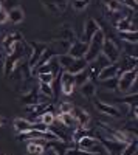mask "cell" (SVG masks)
Segmentation results:
<instances>
[{
    "mask_svg": "<svg viewBox=\"0 0 138 155\" xmlns=\"http://www.w3.org/2000/svg\"><path fill=\"white\" fill-rule=\"evenodd\" d=\"M30 45L22 41V42H16L14 47H12V50L9 51V53H6V56L3 58L5 59V64H3V76L8 78L11 74V71L14 70L16 64L19 61H22V58H25L28 53H30Z\"/></svg>",
    "mask_w": 138,
    "mask_h": 155,
    "instance_id": "1",
    "label": "cell"
},
{
    "mask_svg": "<svg viewBox=\"0 0 138 155\" xmlns=\"http://www.w3.org/2000/svg\"><path fill=\"white\" fill-rule=\"evenodd\" d=\"M104 39H106V36H104V30L103 28H99L93 34V37L90 39L89 48H87L85 54H84V59L89 62V64L93 62L99 54H101V48H103V44H104Z\"/></svg>",
    "mask_w": 138,
    "mask_h": 155,
    "instance_id": "2",
    "label": "cell"
},
{
    "mask_svg": "<svg viewBox=\"0 0 138 155\" xmlns=\"http://www.w3.org/2000/svg\"><path fill=\"white\" fill-rule=\"evenodd\" d=\"M101 54L110 62H118L120 56H121V48L118 45V41L115 36H106L104 39V44H103V48H101Z\"/></svg>",
    "mask_w": 138,
    "mask_h": 155,
    "instance_id": "3",
    "label": "cell"
},
{
    "mask_svg": "<svg viewBox=\"0 0 138 155\" xmlns=\"http://www.w3.org/2000/svg\"><path fill=\"white\" fill-rule=\"evenodd\" d=\"M96 140L103 144V147L107 150L109 155H121L124 146H126V143H121V141L112 140V138L106 137L103 132H99V130L96 132Z\"/></svg>",
    "mask_w": 138,
    "mask_h": 155,
    "instance_id": "4",
    "label": "cell"
},
{
    "mask_svg": "<svg viewBox=\"0 0 138 155\" xmlns=\"http://www.w3.org/2000/svg\"><path fill=\"white\" fill-rule=\"evenodd\" d=\"M136 74H138L136 68L118 73V92L120 93H127L129 90L132 88V85L136 81Z\"/></svg>",
    "mask_w": 138,
    "mask_h": 155,
    "instance_id": "5",
    "label": "cell"
},
{
    "mask_svg": "<svg viewBox=\"0 0 138 155\" xmlns=\"http://www.w3.org/2000/svg\"><path fill=\"white\" fill-rule=\"evenodd\" d=\"M76 147L85 150V152H92V153H99V155H103L106 152V149L103 147V144L99 143V141L90 135H87V137H82L79 141H78V144Z\"/></svg>",
    "mask_w": 138,
    "mask_h": 155,
    "instance_id": "6",
    "label": "cell"
},
{
    "mask_svg": "<svg viewBox=\"0 0 138 155\" xmlns=\"http://www.w3.org/2000/svg\"><path fill=\"white\" fill-rule=\"evenodd\" d=\"M48 101H50V98L41 95L37 87H33L27 93H22L19 98V102L23 106H34V104H41V102H48Z\"/></svg>",
    "mask_w": 138,
    "mask_h": 155,
    "instance_id": "7",
    "label": "cell"
},
{
    "mask_svg": "<svg viewBox=\"0 0 138 155\" xmlns=\"http://www.w3.org/2000/svg\"><path fill=\"white\" fill-rule=\"evenodd\" d=\"M30 47L33 48V54H31V58L28 59V65H30V68L33 70L34 65L37 64V61L41 59L42 53L48 48V44H45V42H37V41H31V42H30Z\"/></svg>",
    "mask_w": 138,
    "mask_h": 155,
    "instance_id": "8",
    "label": "cell"
},
{
    "mask_svg": "<svg viewBox=\"0 0 138 155\" xmlns=\"http://www.w3.org/2000/svg\"><path fill=\"white\" fill-rule=\"evenodd\" d=\"M41 2L48 12H51V14H61V12H64L67 9L70 0H41Z\"/></svg>",
    "mask_w": 138,
    "mask_h": 155,
    "instance_id": "9",
    "label": "cell"
},
{
    "mask_svg": "<svg viewBox=\"0 0 138 155\" xmlns=\"http://www.w3.org/2000/svg\"><path fill=\"white\" fill-rule=\"evenodd\" d=\"M93 102H95V107L98 109L99 113L113 116V118H120L121 116V110L118 107L112 106V104H106V102H103L101 99H98V98H93Z\"/></svg>",
    "mask_w": 138,
    "mask_h": 155,
    "instance_id": "10",
    "label": "cell"
},
{
    "mask_svg": "<svg viewBox=\"0 0 138 155\" xmlns=\"http://www.w3.org/2000/svg\"><path fill=\"white\" fill-rule=\"evenodd\" d=\"M73 116L76 118V123H78V127H82V129H90V123H92V116L89 115V112L82 110L81 107H73L71 110Z\"/></svg>",
    "mask_w": 138,
    "mask_h": 155,
    "instance_id": "11",
    "label": "cell"
},
{
    "mask_svg": "<svg viewBox=\"0 0 138 155\" xmlns=\"http://www.w3.org/2000/svg\"><path fill=\"white\" fill-rule=\"evenodd\" d=\"M59 79H61V90H62V93L70 96L73 93V90H74V78H73V74H70V73L62 70Z\"/></svg>",
    "mask_w": 138,
    "mask_h": 155,
    "instance_id": "12",
    "label": "cell"
},
{
    "mask_svg": "<svg viewBox=\"0 0 138 155\" xmlns=\"http://www.w3.org/2000/svg\"><path fill=\"white\" fill-rule=\"evenodd\" d=\"M87 48H89V42H84V41H74V42L70 45V48H68V51H67V54L73 56L74 59H79V58H84Z\"/></svg>",
    "mask_w": 138,
    "mask_h": 155,
    "instance_id": "13",
    "label": "cell"
},
{
    "mask_svg": "<svg viewBox=\"0 0 138 155\" xmlns=\"http://www.w3.org/2000/svg\"><path fill=\"white\" fill-rule=\"evenodd\" d=\"M22 41H25L23 39V36L20 34V33H9V34H6L3 39H2V45H3V50L6 51V53H9V51L12 50V47H14V44L16 42H22Z\"/></svg>",
    "mask_w": 138,
    "mask_h": 155,
    "instance_id": "14",
    "label": "cell"
},
{
    "mask_svg": "<svg viewBox=\"0 0 138 155\" xmlns=\"http://www.w3.org/2000/svg\"><path fill=\"white\" fill-rule=\"evenodd\" d=\"M120 71V64L118 62H113V64H109L106 65L98 74V81H104V79H109V78H115ZM118 78V76H117Z\"/></svg>",
    "mask_w": 138,
    "mask_h": 155,
    "instance_id": "15",
    "label": "cell"
},
{
    "mask_svg": "<svg viewBox=\"0 0 138 155\" xmlns=\"http://www.w3.org/2000/svg\"><path fill=\"white\" fill-rule=\"evenodd\" d=\"M56 39H59V41H68L70 44H73L74 41H78L76 34H74V31H73V28L70 27V25H62L58 36H56Z\"/></svg>",
    "mask_w": 138,
    "mask_h": 155,
    "instance_id": "16",
    "label": "cell"
},
{
    "mask_svg": "<svg viewBox=\"0 0 138 155\" xmlns=\"http://www.w3.org/2000/svg\"><path fill=\"white\" fill-rule=\"evenodd\" d=\"M99 30V23L95 19H89L84 25V42H90L93 34Z\"/></svg>",
    "mask_w": 138,
    "mask_h": 155,
    "instance_id": "17",
    "label": "cell"
},
{
    "mask_svg": "<svg viewBox=\"0 0 138 155\" xmlns=\"http://www.w3.org/2000/svg\"><path fill=\"white\" fill-rule=\"evenodd\" d=\"M79 93H81L84 98H87V99H93V98L96 96V85H95V82L87 81L85 84H82V85L79 87Z\"/></svg>",
    "mask_w": 138,
    "mask_h": 155,
    "instance_id": "18",
    "label": "cell"
},
{
    "mask_svg": "<svg viewBox=\"0 0 138 155\" xmlns=\"http://www.w3.org/2000/svg\"><path fill=\"white\" fill-rule=\"evenodd\" d=\"M115 28L118 31H136V25L130 22V19L127 16L121 17L120 20L115 22Z\"/></svg>",
    "mask_w": 138,
    "mask_h": 155,
    "instance_id": "19",
    "label": "cell"
},
{
    "mask_svg": "<svg viewBox=\"0 0 138 155\" xmlns=\"http://www.w3.org/2000/svg\"><path fill=\"white\" fill-rule=\"evenodd\" d=\"M58 121H59L61 124H64L65 127H68V129H70V127H71V129H76V127H78L76 118L73 116L71 112H68V113H59Z\"/></svg>",
    "mask_w": 138,
    "mask_h": 155,
    "instance_id": "20",
    "label": "cell"
},
{
    "mask_svg": "<svg viewBox=\"0 0 138 155\" xmlns=\"http://www.w3.org/2000/svg\"><path fill=\"white\" fill-rule=\"evenodd\" d=\"M87 65H89V62H87L84 58H79V59H74V62L71 64L68 68H65L64 71H67L70 74H76V73L82 71L84 68H87Z\"/></svg>",
    "mask_w": 138,
    "mask_h": 155,
    "instance_id": "21",
    "label": "cell"
},
{
    "mask_svg": "<svg viewBox=\"0 0 138 155\" xmlns=\"http://www.w3.org/2000/svg\"><path fill=\"white\" fill-rule=\"evenodd\" d=\"M25 14H23V9L20 6H14L8 11V20L11 23H20L23 20Z\"/></svg>",
    "mask_w": 138,
    "mask_h": 155,
    "instance_id": "22",
    "label": "cell"
},
{
    "mask_svg": "<svg viewBox=\"0 0 138 155\" xmlns=\"http://www.w3.org/2000/svg\"><path fill=\"white\" fill-rule=\"evenodd\" d=\"M54 56H58V51L54 50V48H47L45 51H44V53H42V56H41V59L39 61H37V64H36V65H34V68L33 70H36V68H39V67H42L44 65V64H47L50 59H51V58H54ZM31 70V71H33Z\"/></svg>",
    "mask_w": 138,
    "mask_h": 155,
    "instance_id": "23",
    "label": "cell"
},
{
    "mask_svg": "<svg viewBox=\"0 0 138 155\" xmlns=\"http://www.w3.org/2000/svg\"><path fill=\"white\" fill-rule=\"evenodd\" d=\"M12 124H14V129H16V132H17V134L31 130V121L25 120V118H16Z\"/></svg>",
    "mask_w": 138,
    "mask_h": 155,
    "instance_id": "24",
    "label": "cell"
},
{
    "mask_svg": "<svg viewBox=\"0 0 138 155\" xmlns=\"http://www.w3.org/2000/svg\"><path fill=\"white\" fill-rule=\"evenodd\" d=\"M118 33H120V37L124 42L136 45V42H138V33L136 31H118Z\"/></svg>",
    "mask_w": 138,
    "mask_h": 155,
    "instance_id": "25",
    "label": "cell"
},
{
    "mask_svg": "<svg viewBox=\"0 0 138 155\" xmlns=\"http://www.w3.org/2000/svg\"><path fill=\"white\" fill-rule=\"evenodd\" d=\"M74 78V87H81L82 84H85L87 81H89V68H84L82 71L76 73V74H73Z\"/></svg>",
    "mask_w": 138,
    "mask_h": 155,
    "instance_id": "26",
    "label": "cell"
},
{
    "mask_svg": "<svg viewBox=\"0 0 138 155\" xmlns=\"http://www.w3.org/2000/svg\"><path fill=\"white\" fill-rule=\"evenodd\" d=\"M103 3L110 12H121L123 9V3L120 0H103Z\"/></svg>",
    "mask_w": 138,
    "mask_h": 155,
    "instance_id": "27",
    "label": "cell"
},
{
    "mask_svg": "<svg viewBox=\"0 0 138 155\" xmlns=\"http://www.w3.org/2000/svg\"><path fill=\"white\" fill-rule=\"evenodd\" d=\"M136 99H138V95H136V92H133L123 98H118L117 102H121V104H126V106H136Z\"/></svg>",
    "mask_w": 138,
    "mask_h": 155,
    "instance_id": "28",
    "label": "cell"
},
{
    "mask_svg": "<svg viewBox=\"0 0 138 155\" xmlns=\"http://www.w3.org/2000/svg\"><path fill=\"white\" fill-rule=\"evenodd\" d=\"M44 152V143H37L33 140L31 143L27 144V153H42Z\"/></svg>",
    "mask_w": 138,
    "mask_h": 155,
    "instance_id": "29",
    "label": "cell"
},
{
    "mask_svg": "<svg viewBox=\"0 0 138 155\" xmlns=\"http://www.w3.org/2000/svg\"><path fill=\"white\" fill-rule=\"evenodd\" d=\"M107 90L110 92H118V78H109V79H104V81H99Z\"/></svg>",
    "mask_w": 138,
    "mask_h": 155,
    "instance_id": "30",
    "label": "cell"
},
{
    "mask_svg": "<svg viewBox=\"0 0 138 155\" xmlns=\"http://www.w3.org/2000/svg\"><path fill=\"white\" fill-rule=\"evenodd\" d=\"M39 92H41V95H44V96H47V98H54V90H53V87L51 85H48V84H42V82H39Z\"/></svg>",
    "mask_w": 138,
    "mask_h": 155,
    "instance_id": "31",
    "label": "cell"
},
{
    "mask_svg": "<svg viewBox=\"0 0 138 155\" xmlns=\"http://www.w3.org/2000/svg\"><path fill=\"white\" fill-rule=\"evenodd\" d=\"M136 147H138V141L133 140V141H130V143H127L126 146H124L121 155H135L136 153Z\"/></svg>",
    "mask_w": 138,
    "mask_h": 155,
    "instance_id": "32",
    "label": "cell"
},
{
    "mask_svg": "<svg viewBox=\"0 0 138 155\" xmlns=\"http://www.w3.org/2000/svg\"><path fill=\"white\" fill-rule=\"evenodd\" d=\"M54 76L56 74H53V73H41V74H37L36 78H37V81H39V82L51 85L53 81H54Z\"/></svg>",
    "mask_w": 138,
    "mask_h": 155,
    "instance_id": "33",
    "label": "cell"
},
{
    "mask_svg": "<svg viewBox=\"0 0 138 155\" xmlns=\"http://www.w3.org/2000/svg\"><path fill=\"white\" fill-rule=\"evenodd\" d=\"M56 121V115L53 112H45L44 115H41V123L50 126V124H53Z\"/></svg>",
    "mask_w": 138,
    "mask_h": 155,
    "instance_id": "34",
    "label": "cell"
},
{
    "mask_svg": "<svg viewBox=\"0 0 138 155\" xmlns=\"http://www.w3.org/2000/svg\"><path fill=\"white\" fill-rule=\"evenodd\" d=\"M64 155H99V153H92V152H85V150H82V149H79V147H73V149H67L65 152H64Z\"/></svg>",
    "mask_w": 138,
    "mask_h": 155,
    "instance_id": "35",
    "label": "cell"
},
{
    "mask_svg": "<svg viewBox=\"0 0 138 155\" xmlns=\"http://www.w3.org/2000/svg\"><path fill=\"white\" fill-rule=\"evenodd\" d=\"M31 130H37V132H48V126L37 121V123H31Z\"/></svg>",
    "mask_w": 138,
    "mask_h": 155,
    "instance_id": "36",
    "label": "cell"
},
{
    "mask_svg": "<svg viewBox=\"0 0 138 155\" xmlns=\"http://www.w3.org/2000/svg\"><path fill=\"white\" fill-rule=\"evenodd\" d=\"M71 5L76 11H82V9L87 8V3L84 2V0H71Z\"/></svg>",
    "mask_w": 138,
    "mask_h": 155,
    "instance_id": "37",
    "label": "cell"
},
{
    "mask_svg": "<svg viewBox=\"0 0 138 155\" xmlns=\"http://www.w3.org/2000/svg\"><path fill=\"white\" fill-rule=\"evenodd\" d=\"M73 104H70V102H62L61 104V107H59V113H68V112H71L73 110Z\"/></svg>",
    "mask_w": 138,
    "mask_h": 155,
    "instance_id": "38",
    "label": "cell"
},
{
    "mask_svg": "<svg viewBox=\"0 0 138 155\" xmlns=\"http://www.w3.org/2000/svg\"><path fill=\"white\" fill-rule=\"evenodd\" d=\"M120 2H121L123 5H126L127 8L133 9V12H136V8H138V5H136V0H120Z\"/></svg>",
    "mask_w": 138,
    "mask_h": 155,
    "instance_id": "39",
    "label": "cell"
},
{
    "mask_svg": "<svg viewBox=\"0 0 138 155\" xmlns=\"http://www.w3.org/2000/svg\"><path fill=\"white\" fill-rule=\"evenodd\" d=\"M5 22H8V11L6 9H0V25H3Z\"/></svg>",
    "mask_w": 138,
    "mask_h": 155,
    "instance_id": "40",
    "label": "cell"
},
{
    "mask_svg": "<svg viewBox=\"0 0 138 155\" xmlns=\"http://www.w3.org/2000/svg\"><path fill=\"white\" fill-rule=\"evenodd\" d=\"M6 124V118H3V116H0V127H3Z\"/></svg>",
    "mask_w": 138,
    "mask_h": 155,
    "instance_id": "41",
    "label": "cell"
},
{
    "mask_svg": "<svg viewBox=\"0 0 138 155\" xmlns=\"http://www.w3.org/2000/svg\"><path fill=\"white\" fill-rule=\"evenodd\" d=\"M3 58H5V54L2 53V51H0V59H3Z\"/></svg>",
    "mask_w": 138,
    "mask_h": 155,
    "instance_id": "42",
    "label": "cell"
},
{
    "mask_svg": "<svg viewBox=\"0 0 138 155\" xmlns=\"http://www.w3.org/2000/svg\"><path fill=\"white\" fill-rule=\"evenodd\" d=\"M27 155H42V153H27Z\"/></svg>",
    "mask_w": 138,
    "mask_h": 155,
    "instance_id": "43",
    "label": "cell"
},
{
    "mask_svg": "<svg viewBox=\"0 0 138 155\" xmlns=\"http://www.w3.org/2000/svg\"><path fill=\"white\" fill-rule=\"evenodd\" d=\"M84 2H85L87 5H89V3H90V0H84Z\"/></svg>",
    "mask_w": 138,
    "mask_h": 155,
    "instance_id": "44",
    "label": "cell"
},
{
    "mask_svg": "<svg viewBox=\"0 0 138 155\" xmlns=\"http://www.w3.org/2000/svg\"><path fill=\"white\" fill-rule=\"evenodd\" d=\"M2 8H3V3H2V2H0V9H2Z\"/></svg>",
    "mask_w": 138,
    "mask_h": 155,
    "instance_id": "45",
    "label": "cell"
},
{
    "mask_svg": "<svg viewBox=\"0 0 138 155\" xmlns=\"http://www.w3.org/2000/svg\"><path fill=\"white\" fill-rule=\"evenodd\" d=\"M0 2H2V0H0Z\"/></svg>",
    "mask_w": 138,
    "mask_h": 155,
    "instance_id": "46",
    "label": "cell"
}]
</instances>
